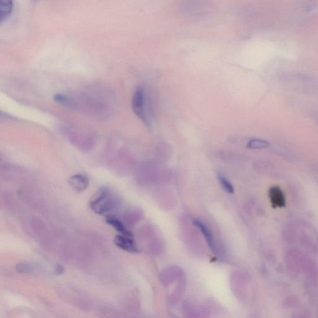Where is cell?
I'll return each mask as SVG.
<instances>
[{
  "label": "cell",
  "mask_w": 318,
  "mask_h": 318,
  "mask_svg": "<svg viewBox=\"0 0 318 318\" xmlns=\"http://www.w3.org/2000/svg\"><path fill=\"white\" fill-rule=\"evenodd\" d=\"M54 100L70 109L98 118L110 117L114 112V98L110 91L101 87L65 95L57 94Z\"/></svg>",
  "instance_id": "6da1fadb"
},
{
  "label": "cell",
  "mask_w": 318,
  "mask_h": 318,
  "mask_svg": "<svg viewBox=\"0 0 318 318\" xmlns=\"http://www.w3.org/2000/svg\"><path fill=\"white\" fill-rule=\"evenodd\" d=\"M117 195L108 188L103 187L94 195L90 201V208L95 213L105 215L117 208Z\"/></svg>",
  "instance_id": "7a4b0ae2"
},
{
  "label": "cell",
  "mask_w": 318,
  "mask_h": 318,
  "mask_svg": "<svg viewBox=\"0 0 318 318\" xmlns=\"http://www.w3.org/2000/svg\"><path fill=\"white\" fill-rule=\"evenodd\" d=\"M64 129V136L77 148L83 149L85 151L90 150L93 148L94 136L90 133V131L80 127L71 126H65Z\"/></svg>",
  "instance_id": "3957f363"
},
{
  "label": "cell",
  "mask_w": 318,
  "mask_h": 318,
  "mask_svg": "<svg viewBox=\"0 0 318 318\" xmlns=\"http://www.w3.org/2000/svg\"><path fill=\"white\" fill-rule=\"evenodd\" d=\"M132 108L135 115L144 122L146 121V94L144 88L138 87L132 97Z\"/></svg>",
  "instance_id": "277c9868"
},
{
  "label": "cell",
  "mask_w": 318,
  "mask_h": 318,
  "mask_svg": "<svg viewBox=\"0 0 318 318\" xmlns=\"http://www.w3.org/2000/svg\"><path fill=\"white\" fill-rule=\"evenodd\" d=\"M114 242L117 247L129 253H138V248L131 237L123 235L116 236Z\"/></svg>",
  "instance_id": "5b68a950"
},
{
  "label": "cell",
  "mask_w": 318,
  "mask_h": 318,
  "mask_svg": "<svg viewBox=\"0 0 318 318\" xmlns=\"http://www.w3.org/2000/svg\"><path fill=\"white\" fill-rule=\"evenodd\" d=\"M269 196L273 208H281L285 205V199L280 187L274 186L269 191Z\"/></svg>",
  "instance_id": "8992f818"
},
{
  "label": "cell",
  "mask_w": 318,
  "mask_h": 318,
  "mask_svg": "<svg viewBox=\"0 0 318 318\" xmlns=\"http://www.w3.org/2000/svg\"><path fill=\"white\" fill-rule=\"evenodd\" d=\"M69 183L72 189L76 190V192H81L88 187L89 180L85 175L76 174L70 178Z\"/></svg>",
  "instance_id": "52a82bcc"
},
{
  "label": "cell",
  "mask_w": 318,
  "mask_h": 318,
  "mask_svg": "<svg viewBox=\"0 0 318 318\" xmlns=\"http://www.w3.org/2000/svg\"><path fill=\"white\" fill-rule=\"evenodd\" d=\"M108 225L112 226L116 230L121 234V235L129 236V237L132 238V233L129 230H127L126 226L121 221L116 218L115 216H107V220H106Z\"/></svg>",
  "instance_id": "ba28073f"
},
{
  "label": "cell",
  "mask_w": 318,
  "mask_h": 318,
  "mask_svg": "<svg viewBox=\"0 0 318 318\" xmlns=\"http://www.w3.org/2000/svg\"><path fill=\"white\" fill-rule=\"evenodd\" d=\"M194 225L199 228V230L203 234L211 249L214 250L215 249V243H214V237L208 226L199 220L194 221Z\"/></svg>",
  "instance_id": "9c48e42d"
},
{
  "label": "cell",
  "mask_w": 318,
  "mask_h": 318,
  "mask_svg": "<svg viewBox=\"0 0 318 318\" xmlns=\"http://www.w3.org/2000/svg\"><path fill=\"white\" fill-rule=\"evenodd\" d=\"M13 9V0H0V21L3 23L11 16Z\"/></svg>",
  "instance_id": "30bf717a"
},
{
  "label": "cell",
  "mask_w": 318,
  "mask_h": 318,
  "mask_svg": "<svg viewBox=\"0 0 318 318\" xmlns=\"http://www.w3.org/2000/svg\"><path fill=\"white\" fill-rule=\"evenodd\" d=\"M270 143L266 140L259 139H253L247 144V148L251 149H261L268 148Z\"/></svg>",
  "instance_id": "8fae6325"
},
{
  "label": "cell",
  "mask_w": 318,
  "mask_h": 318,
  "mask_svg": "<svg viewBox=\"0 0 318 318\" xmlns=\"http://www.w3.org/2000/svg\"><path fill=\"white\" fill-rule=\"evenodd\" d=\"M218 178L221 186L222 187L226 192L230 194H234L235 189H234L233 185L229 181L227 178H226L225 176L221 174V173H219Z\"/></svg>",
  "instance_id": "7c38bea8"
},
{
  "label": "cell",
  "mask_w": 318,
  "mask_h": 318,
  "mask_svg": "<svg viewBox=\"0 0 318 318\" xmlns=\"http://www.w3.org/2000/svg\"><path fill=\"white\" fill-rule=\"evenodd\" d=\"M16 269L19 273L31 274L36 271V267L32 264L21 262L16 265Z\"/></svg>",
  "instance_id": "4fadbf2b"
},
{
  "label": "cell",
  "mask_w": 318,
  "mask_h": 318,
  "mask_svg": "<svg viewBox=\"0 0 318 318\" xmlns=\"http://www.w3.org/2000/svg\"><path fill=\"white\" fill-rule=\"evenodd\" d=\"M64 272V268L61 266V265H58L55 268V274L57 275H61L63 274Z\"/></svg>",
  "instance_id": "5bb4252c"
}]
</instances>
